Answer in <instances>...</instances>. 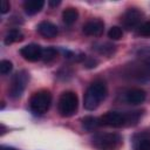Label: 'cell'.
I'll list each match as a JSON object with an SVG mask.
<instances>
[{
  "label": "cell",
  "mask_w": 150,
  "mask_h": 150,
  "mask_svg": "<svg viewBox=\"0 0 150 150\" xmlns=\"http://www.w3.org/2000/svg\"><path fill=\"white\" fill-rule=\"evenodd\" d=\"M107 96V86L103 81H94L84 93L83 107L87 110H94Z\"/></svg>",
  "instance_id": "1"
},
{
  "label": "cell",
  "mask_w": 150,
  "mask_h": 150,
  "mask_svg": "<svg viewBox=\"0 0 150 150\" xmlns=\"http://www.w3.org/2000/svg\"><path fill=\"white\" fill-rule=\"evenodd\" d=\"M124 74L127 77L139 82L150 80V57L135 61L131 64L127 66L124 69Z\"/></svg>",
  "instance_id": "2"
},
{
  "label": "cell",
  "mask_w": 150,
  "mask_h": 150,
  "mask_svg": "<svg viewBox=\"0 0 150 150\" xmlns=\"http://www.w3.org/2000/svg\"><path fill=\"white\" fill-rule=\"evenodd\" d=\"M122 143L121 135L116 132L96 134L93 137V145L97 150H118Z\"/></svg>",
  "instance_id": "3"
},
{
  "label": "cell",
  "mask_w": 150,
  "mask_h": 150,
  "mask_svg": "<svg viewBox=\"0 0 150 150\" xmlns=\"http://www.w3.org/2000/svg\"><path fill=\"white\" fill-rule=\"evenodd\" d=\"M79 107V98L74 91H63L59 98L57 109L62 117L73 116Z\"/></svg>",
  "instance_id": "4"
},
{
  "label": "cell",
  "mask_w": 150,
  "mask_h": 150,
  "mask_svg": "<svg viewBox=\"0 0 150 150\" xmlns=\"http://www.w3.org/2000/svg\"><path fill=\"white\" fill-rule=\"evenodd\" d=\"M52 103V94L48 90L36 91L29 101L30 110L36 115H42L48 111Z\"/></svg>",
  "instance_id": "5"
},
{
  "label": "cell",
  "mask_w": 150,
  "mask_h": 150,
  "mask_svg": "<svg viewBox=\"0 0 150 150\" xmlns=\"http://www.w3.org/2000/svg\"><path fill=\"white\" fill-rule=\"evenodd\" d=\"M29 81V74L26 70H20L18 71L13 77H12V82L8 89V95L12 98H19L21 97V95L23 94L27 83Z\"/></svg>",
  "instance_id": "6"
},
{
  "label": "cell",
  "mask_w": 150,
  "mask_h": 150,
  "mask_svg": "<svg viewBox=\"0 0 150 150\" xmlns=\"http://www.w3.org/2000/svg\"><path fill=\"white\" fill-rule=\"evenodd\" d=\"M100 122H101V125L121 128V127L128 125V112L108 111L100 117Z\"/></svg>",
  "instance_id": "7"
},
{
  "label": "cell",
  "mask_w": 150,
  "mask_h": 150,
  "mask_svg": "<svg viewBox=\"0 0 150 150\" xmlns=\"http://www.w3.org/2000/svg\"><path fill=\"white\" fill-rule=\"evenodd\" d=\"M142 19H143V13L141 11H138L137 8H130L123 14L122 23L124 28H127L128 30H131L139 26Z\"/></svg>",
  "instance_id": "8"
},
{
  "label": "cell",
  "mask_w": 150,
  "mask_h": 150,
  "mask_svg": "<svg viewBox=\"0 0 150 150\" xmlns=\"http://www.w3.org/2000/svg\"><path fill=\"white\" fill-rule=\"evenodd\" d=\"M42 52H43V49L41 48V46H39L36 43L26 45V46L21 47V49H20L21 56L29 62H36V61L41 60L42 59Z\"/></svg>",
  "instance_id": "9"
},
{
  "label": "cell",
  "mask_w": 150,
  "mask_h": 150,
  "mask_svg": "<svg viewBox=\"0 0 150 150\" xmlns=\"http://www.w3.org/2000/svg\"><path fill=\"white\" fill-rule=\"evenodd\" d=\"M104 30V22L100 19H93L84 23L82 32L89 36H100Z\"/></svg>",
  "instance_id": "10"
},
{
  "label": "cell",
  "mask_w": 150,
  "mask_h": 150,
  "mask_svg": "<svg viewBox=\"0 0 150 150\" xmlns=\"http://www.w3.org/2000/svg\"><path fill=\"white\" fill-rule=\"evenodd\" d=\"M145 97L146 94L141 88H132L125 94V101L130 104H141L145 101Z\"/></svg>",
  "instance_id": "11"
},
{
  "label": "cell",
  "mask_w": 150,
  "mask_h": 150,
  "mask_svg": "<svg viewBox=\"0 0 150 150\" xmlns=\"http://www.w3.org/2000/svg\"><path fill=\"white\" fill-rule=\"evenodd\" d=\"M38 32L40 35H42L43 38H47V39L55 38L59 33L57 27L49 21H41L38 25Z\"/></svg>",
  "instance_id": "12"
},
{
  "label": "cell",
  "mask_w": 150,
  "mask_h": 150,
  "mask_svg": "<svg viewBox=\"0 0 150 150\" xmlns=\"http://www.w3.org/2000/svg\"><path fill=\"white\" fill-rule=\"evenodd\" d=\"M43 6H45L43 0H26L23 2V9L28 15L38 14L43 8Z\"/></svg>",
  "instance_id": "13"
},
{
  "label": "cell",
  "mask_w": 150,
  "mask_h": 150,
  "mask_svg": "<svg viewBox=\"0 0 150 150\" xmlns=\"http://www.w3.org/2000/svg\"><path fill=\"white\" fill-rule=\"evenodd\" d=\"M77 18H79V12L74 7H68V8H66L62 12V20L68 26L75 23V21L77 20Z\"/></svg>",
  "instance_id": "14"
},
{
  "label": "cell",
  "mask_w": 150,
  "mask_h": 150,
  "mask_svg": "<svg viewBox=\"0 0 150 150\" xmlns=\"http://www.w3.org/2000/svg\"><path fill=\"white\" fill-rule=\"evenodd\" d=\"M22 40H23V34L19 29L13 28V29L8 30L7 34L5 35L4 42H5V45L9 46V45H12L14 42H19V41H22Z\"/></svg>",
  "instance_id": "15"
},
{
  "label": "cell",
  "mask_w": 150,
  "mask_h": 150,
  "mask_svg": "<svg viewBox=\"0 0 150 150\" xmlns=\"http://www.w3.org/2000/svg\"><path fill=\"white\" fill-rule=\"evenodd\" d=\"M101 125L100 118L94 117V116H86L82 118V127L87 131H94Z\"/></svg>",
  "instance_id": "16"
},
{
  "label": "cell",
  "mask_w": 150,
  "mask_h": 150,
  "mask_svg": "<svg viewBox=\"0 0 150 150\" xmlns=\"http://www.w3.org/2000/svg\"><path fill=\"white\" fill-rule=\"evenodd\" d=\"M57 56V50L54 47H47L42 52V60L45 62H52Z\"/></svg>",
  "instance_id": "17"
},
{
  "label": "cell",
  "mask_w": 150,
  "mask_h": 150,
  "mask_svg": "<svg viewBox=\"0 0 150 150\" xmlns=\"http://www.w3.org/2000/svg\"><path fill=\"white\" fill-rule=\"evenodd\" d=\"M96 50L103 55H111L115 52V46L111 43H102L100 47H96Z\"/></svg>",
  "instance_id": "18"
},
{
  "label": "cell",
  "mask_w": 150,
  "mask_h": 150,
  "mask_svg": "<svg viewBox=\"0 0 150 150\" xmlns=\"http://www.w3.org/2000/svg\"><path fill=\"white\" fill-rule=\"evenodd\" d=\"M108 36L111 40H120L123 36V30L118 26H114L108 30Z\"/></svg>",
  "instance_id": "19"
},
{
  "label": "cell",
  "mask_w": 150,
  "mask_h": 150,
  "mask_svg": "<svg viewBox=\"0 0 150 150\" xmlns=\"http://www.w3.org/2000/svg\"><path fill=\"white\" fill-rule=\"evenodd\" d=\"M13 69V63L9 60H1L0 61V73L2 75H7L12 71Z\"/></svg>",
  "instance_id": "20"
},
{
  "label": "cell",
  "mask_w": 150,
  "mask_h": 150,
  "mask_svg": "<svg viewBox=\"0 0 150 150\" xmlns=\"http://www.w3.org/2000/svg\"><path fill=\"white\" fill-rule=\"evenodd\" d=\"M138 34L142 35V36H145V38H149V36H150V21L144 22V23L139 27Z\"/></svg>",
  "instance_id": "21"
},
{
  "label": "cell",
  "mask_w": 150,
  "mask_h": 150,
  "mask_svg": "<svg viewBox=\"0 0 150 150\" xmlns=\"http://www.w3.org/2000/svg\"><path fill=\"white\" fill-rule=\"evenodd\" d=\"M73 75V71L69 69V68H62L59 73H57V77L60 80H68L69 77H71Z\"/></svg>",
  "instance_id": "22"
},
{
  "label": "cell",
  "mask_w": 150,
  "mask_h": 150,
  "mask_svg": "<svg viewBox=\"0 0 150 150\" xmlns=\"http://www.w3.org/2000/svg\"><path fill=\"white\" fill-rule=\"evenodd\" d=\"M83 63H84V67L86 68L91 69V68H95L98 64V61L96 59H94V57H88V59L86 57V60L83 61Z\"/></svg>",
  "instance_id": "23"
},
{
  "label": "cell",
  "mask_w": 150,
  "mask_h": 150,
  "mask_svg": "<svg viewBox=\"0 0 150 150\" xmlns=\"http://www.w3.org/2000/svg\"><path fill=\"white\" fill-rule=\"evenodd\" d=\"M9 9H11V4H9L7 0H2V1H1V8H0L1 14H6V13H8Z\"/></svg>",
  "instance_id": "24"
},
{
  "label": "cell",
  "mask_w": 150,
  "mask_h": 150,
  "mask_svg": "<svg viewBox=\"0 0 150 150\" xmlns=\"http://www.w3.org/2000/svg\"><path fill=\"white\" fill-rule=\"evenodd\" d=\"M60 4H61V1H60V0H56V1H55V0H49V1H48V5H49L50 7H55V6H59Z\"/></svg>",
  "instance_id": "25"
},
{
  "label": "cell",
  "mask_w": 150,
  "mask_h": 150,
  "mask_svg": "<svg viewBox=\"0 0 150 150\" xmlns=\"http://www.w3.org/2000/svg\"><path fill=\"white\" fill-rule=\"evenodd\" d=\"M0 150H18V149H15V148H13V146H7V145H1V146H0Z\"/></svg>",
  "instance_id": "26"
}]
</instances>
